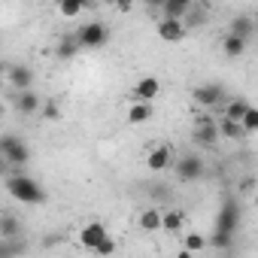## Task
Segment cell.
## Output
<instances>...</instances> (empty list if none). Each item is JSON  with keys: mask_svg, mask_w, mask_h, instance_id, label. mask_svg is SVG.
<instances>
[{"mask_svg": "<svg viewBox=\"0 0 258 258\" xmlns=\"http://www.w3.org/2000/svg\"><path fill=\"white\" fill-rule=\"evenodd\" d=\"M7 191H10L19 204H43V201H46L43 185H40L34 176H28V173H13V176H7Z\"/></svg>", "mask_w": 258, "mask_h": 258, "instance_id": "cell-1", "label": "cell"}, {"mask_svg": "<svg viewBox=\"0 0 258 258\" xmlns=\"http://www.w3.org/2000/svg\"><path fill=\"white\" fill-rule=\"evenodd\" d=\"M0 155H4V161H7L10 167H25V164L31 161L28 143L19 140V137H13V134H7L4 140H0Z\"/></svg>", "mask_w": 258, "mask_h": 258, "instance_id": "cell-2", "label": "cell"}, {"mask_svg": "<svg viewBox=\"0 0 258 258\" xmlns=\"http://www.w3.org/2000/svg\"><path fill=\"white\" fill-rule=\"evenodd\" d=\"M76 40L82 43V49H100L109 40V28L103 22H88V25H82L76 31Z\"/></svg>", "mask_w": 258, "mask_h": 258, "instance_id": "cell-3", "label": "cell"}, {"mask_svg": "<svg viewBox=\"0 0 258 258\" xmlns=\"http://www.w3.org/2000/svg\"><path fill=\"white\" fill-rule=\"evenodd\" d=\"M219 137H222L219 121H213V118H207V115H201V118L195 121V127H191V140H195L198 146H216Z\"/></svg>", "mask_w": 258, "mask_h": 258, "instance_id": "cell-4", "label": "cell"}, {"mask_svg": "<svg viewBox=\"0 0 258 258\" xmlns=\"http://www.w3.org/2000/svg\"><path fill=\"white\" fill-rule=\"evenodd\" d=\"M237 228H240V207H237V201H225L219 216H216V231L219 234H237Z\"/></svg>", "mask_w": 258, "mask_h": 258, "instance_id": "cell-5", "label": "cell"}, {"mask_svg": "<svg viewBox=\"0 0 258 258\" xmlns=\"http://www.w3.org/2000/svg\"><path fill=\"white\" fill-rule=\"evenodd\" d=\"M191 100H195L198 106H219V103L225 100V88L216 85V82L198 85V88H191Z\"/></svg>", "mask_w": 258, "mask_h": 258, "instance_id": "cell-6", "label": "cell"}, {"mask_svg": "<svg viewBox=\"0 0 258 258\" xmlns=\"http://www.w3.org/2000/svg\"><path fill=\"white\" fill-rule=\"evenodd\" d=\"M173 167H176V176L182 182H195L204 176V161L198 155H182L179 161H173Z\"/></svg>", "mask_w": 258, "mask_h": 258, "instance_id": "cell-7", "label": "cell"}, {"mask_svg": "<svg viewBox=\"0 0 258 258\" xmlns=\"http://www.w3.org/2000/svg\"><path fill=\"white\" fill-rule=\"evenodd\" d=\"M170 161H173V149H170V146H164V143L146 152V167H149L152 173L167 170V167H170Z\"/></svg>", "mask_w": 258, "mask_h": 258, "instance_id": "cell-8", "label": "cell"}, {"mask_svg": "<svg viewBox=\"0 0 258 258\" xmlns=\"http://www.w3.org/2000/svg\"><path fill=\"white\" fill-rule=\"evenodd\" d=\"M158 37L164 43H179L185 37V22L182 19H161L158 22Z\"/></svg>", "mask_w": 258, "mask_h": 258, "instance_id": "cell-9", "label": "cell"}, {"mask_svg": "<svg viewBox=\"0 0 258 258\" xmlns=\"http://www.w3.org/2000/svg\"><path fill=\"white\" fill-rule=\"evenodd\" d=\"M158 91H161V82H158L155 76H143V79H137V85L131 88L134 100H155Z\"/></svg>", "mask_w": 258, "mask_h": 258, "instance_id": "cell-10", "label": "cell"}, {"mask_svg": "<svg viewBox=\"0 0 258 258\" xmlns=\"http://www.w3.org/2000/svg\"><path fill=\"white\" fill-rule=\"evenodd\" d=\"M103 237H109V234H106V225H103V222H88V225H85V228L79 231V243H82L85 249H94V246H97V243H100Z\"/></svg>", "mask_w": 258, "mask_h": 258, "instance_id": "cell-11", "label": "cell"}, {"mask_svg": "<svg viewBox=\"0 0 258 258\" xmlns=\"http://www.w3.org/2000/svg\"><path fill=\"white\" fill-rule=\"evenodd\" d=\"M10 82H13V88L25 91V88L34 85V70L25 67V64H10Z\"/></svg>", "mask_w": 258, "mask_h": 258, "instance_id": "cell-12", "label": "cell"}, {"mask_svg": "<svg viewBox=\"0 0 258 258\" xmlns=\"http://www.w3.org/2000/svg\"><path fill=\"white\" fill-rule=\"evenodd\" d=\"M195 7V0H164L161 10H164V19H185Z\"/></svg>", "mask_w": 258, "mask_h": 258, "instance_id": "cell-13", "label": "cell"}, {"mask_svg": "<svg viewBox=\"0 0 258 258\" xmlns=\"http://www.w3.org/2000/svg\"><path fill=\"white\" fill-rule=\"evenodd\" d=\"M222 52H225L228 58H240V55L246 52V37H240V34L228 31V34H225V40H222Z\"/></svg>", "mask_w": 258, "mask_h": 258, "instance_id": "cell-14", "label": "cell"}, {"mask_svg": "<svg viewBox=\"0 0 258 258\" xmlns=\"http://www.w3.org/2000/svg\"><path fill=\"white\" fill-rule=\"evenodd\" d=\"M152 100H134V106L127 109V121L131 124H143V121H149L152 118Z\"/></svg>", "mask_w": 258, "mask_h": 258, "instance_id": "cell-15", "label": "cell"}, {"mask_svg": "<svg viewBox=\"0 0 258 258\" xmlns=\"http://www.w3.org/2000/svg\"><path fill=\"white\" fill-rule=\"evenodd\" d=\"M79 49H82V43H79L76 37H61L58 46H55V55H58L61 61H70V58L79 55Z\"/></svg>", "mask_w": 258, "mask_h": 258, "instance_id": "cell-16", "label": "cell"}, {"mask_svg": "<svg viewBox=\"0 0 258 258\" xmlns=\"http://www.w3.org/2000/svg\"><path fill=\"white\" fill-rule=\"evenodd\" d=\"M16 109L25 112V115H34V112L40 109V97H37L31 88H25V91H19V97H16Z\"/></svg>", "mask_w": 258, "mask_h": 258, "instance_id": "cell-17", "label": "cell"}, {"mask_svg": "<svg viewBox=\"0 0 258 258\" xmlns=\"http://www.w3.org/2000/svg\"><path fill=\"white\" fill-rule=\"evenodd\" d=\"M182 225H185V216H182L179 210H164V213H161V231H167V234H179Z\"/></svg>", "mask_w": 258, "mask_h": 258, "instance_id": "cell-18", "label": "cell"}, {"mask_svg": "<svg viewBox=\"0 0 258 258\" xmlns=\"http://www.w3.org/2000/svg\"><path fill=\"white\" fill-rule=\"evenodd\" d=\"M219 131H222V137H228V140H243L249 131L243 127V121H234V118H225L222 115V121H219Z\"/></svg>", "mask_w": 258, "mask_h": 258, "instance_id": "cell-19", "label": "cell"}, {"mask_svg": "<svg viewBox=\"0 0 258 258\" xmlns=\"http://www.w3.org/2000/svg\"><path fill=\"white\" fill-rule=\"evenodd\" d=\"M22 234V222L16 216H0V240H16Z\"/></svg>", "mask_w": 258, "mask_h": 258, "instance_id": "cell-20", "label": "cell"}, {"mask_svg": "<svg viewBox=\"0 0 258 258\" xmlns=\"http://www.w3.org/2000/svg\"><path fill=\"white\" fill-rule=\"evenodd\" d=\"M246 109H249V103L246 100H231V103H225V109H222V115L225 118H234V121H243V115H246Z\"/></svg>", "mask_w": 258, "mask_h": 258, "instance_id": "cell-21", "label": "cell"}, {"mask_svg": "<svg viewBox=\"0 0 258 258\" xmlns=\"http://www.w3.org/2000/svg\"><path fill=\"white\" fill-rule=\"evenodd\" d=\"M140 228L143 231H161V210H143L140 213Z\"/></svg>", "mask_w": 258, "mask_h": 258, "instance_id": "cell-22", "label": "cell"}, {"mask_svg": "<svg viewBox=\"0 0 258 258\" xmlns=\"http://www.w3.org/2000/svg\"><path fill=\"white\" fill-rule=\"evenodd\" d=\"M231 31L249 40V37H252V31H255V25H252V19H249V16H237V19L231 22Z\"/></svg>", "mask_w": 258, "mask_h": 258, "instance_id": "cell-23", "label": "cell"}, {"mask_svg": "<svg viewBox=\"0 0 258 258\" xmlns=\"http://www.w3.org/2000/svg\"><path fill=\"white\" fill-rule=\"evenodd\" d=\"M82 10H85V4H82V0H58V13H61V16H67V19L79 16Z\"/></svg>", "mask_w": 258, "mask_h": 258, "instance_id": "cell-24", "label": "cell"}, {"mask_svg": "<svg viewBox=\"0 0 258 258\" xmlns=\"http://www.w3.org/2000/svg\"><path fill=\"white\" fill-rule=\"evenodd\" d=\"M207 249V237L204 234H185V252H201Z\"/></svg>", "mask_w": 258, "mask_h": 258, "instance_id": "cell-25", "label": "cell"}, {"mask_svg": "<svg viewBox=\"0 0 258 258\" xmlns=\"http://www.w3.org/2000/svg\"><path fill=\"white\" fill-rule=\"evenodd\" d=\"M231 246H234V234H213V249H219V252H231Z\"/></svg>", "mask_w": 258, "mask_h": 258, "instance_id": "cell-26", "label": "cell"}, {"mask_svg": "<svg viewBox=\"0 0 258 258\" xmlns=\"http://www.w3.org/2000/svg\"><path fill=\"white\" fill-rule=\"evenodd\" d=\"M22 252H25V243H13V240L0 243V258H13V255H22Z\"/></svg>", "mask_w": 258, "mask_h": 258, "instance_id": "cell-27", "label": "cell"}, {"mask_svg": "<svg viewBox=\"0 0 258 258\" xmlns=\"http://www.w3.org/2000/svg\"><path fill=\"white\" fill-rule=\"evenodd\" d=\"M243 127L249 134H258V106H249L246 115H243Z\"/></svg>", "mask_w": 258, "mask_h": 258, "instance_id": "cell-28", "label": "cell"}, {"mask_svg": "<svg viewBox=\"0 0 258 258\" xmlns=\"http://www.w3.org/2000/svg\"><path fill=\"white\" fill-rule=\"evenodd\" d=\"M40 115H43V118H49V121H58V118H61V106H58L55 100H46Z\"/></svg>", "mask_w": 258, "mask_h": 258, "instance_id": "cell-29", "label": "cell"}, {"mask_svg": "<svg viewBox=\"0 0 258 258\" xmlns=\"http://www.w3.org/2000/svg\"><path fill=\"white\" fill-rule=\"evenodd\" d=\"M91 252H94V255H112V252H115V243H112L109 237H103V240H100Z\"/></svg>", "mask_w": 258, "mask_h": 258, "instance_id": "cell-30", "label": "cell"}, {"mask_svg": "<svg viewBox=\"0 0 258 258\" xmlns=\"http://www.w3.org/2000/svg\"><path fill=\"white\" fill-rule=\"evenodd\" d=\"M188 25L195 28V25H204V10H195V13H188Z\"/></svg>", "mask_w": 258, "mask_h": 258, "instance_id": "cell-31", "label": "cell"}, {"mask_svg": "<svg viewBox=\"0 0 258 258\" xmlns=\"http://www.w3.org/2000/svg\"><path fill=\"white\" fill-rule=\"evenodd\" d=\"M82 4H85V10H88V7H94V0H82Z\"/></svg>", "mask_w": 258, "mask_h": 258, "instance_id": "cell-32", "label": "cell"}, {"mask_svg": "<svg viewBox=\"0 0 258 258\" xmlns=\"http://www.w3.org/2000/svg\"><path fill=\"white\" fill-rule=\"evenodd\" d=\"M118 4H121V7H127V4H131V0H118Z\"/></svg>", "mask_w": 258, "mask_h": 258, "instance_id": "cell-33", "label": "cell"}, {"mask_svg": "<svg viewBox=\"0 0 258 258\" xmlns=\"http://www.w3.org/2000/svg\"><path fill=\"white\" fill-rule=\"evenodd\" d=\"M149 4H164V0H149Z\"/></svg>", "mask_w": 258, "mask_h": 258, "instance_id": "cell-34", "label": "cell"}]
</instances>
